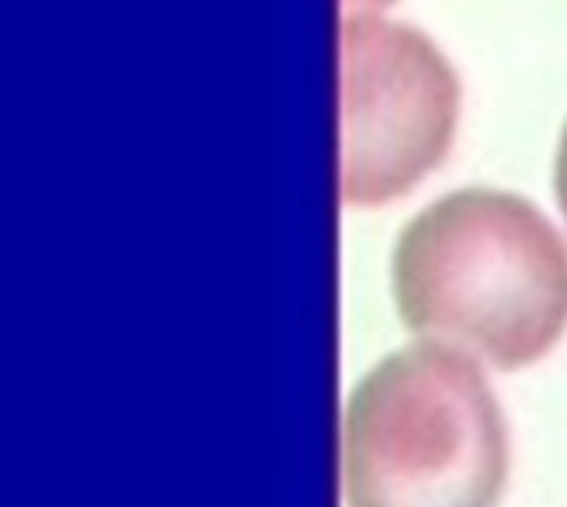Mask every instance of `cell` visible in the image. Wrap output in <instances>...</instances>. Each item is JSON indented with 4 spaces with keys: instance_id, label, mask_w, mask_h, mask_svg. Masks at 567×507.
<instances>
[{
    "instance_id": "cell-1",
    "label": "cell",
    "mask_w": 567,
    "mask_h": 507,
    "mask_svg": "<svg viewBox=\"0 0 567 507\" xmlns=\"http://www.w3.org/2000/svg\"><path fill=\"white\" fill-rule=\"evenodd\" d=\"M392 296L415 335L515 372L565 335L567 246L518 193L468 186L402 229Z\"/></svg>"
},
{
    "instance_id": "cell-2",
    "label": "cell",
    "mask_w": 567,
    "mask_h": 507,
    "mask_svg": "<svg viewBox=\"0 0 567 507\" xmlns=\"http://www.w3.org/2000/svg\"><path fill=\"white\" fill-rule=\"evenodd\" d=\"M508 428L475 359L445 342L385 355L342 415L349 507H498Z\"/></svg>"
},
{
    "instance_id": "cell-3",
    "label": "cell",
    "mask_w": 567,
    "mask_h": 507,
    "mask_svg": "<svg viewBox=\"0 0 567 507\" xmlns=\"http://www.w3.org/2000/svg\"><path fill=\"white\" fill-rule=\"evenodd\" d=\"M339 80V196L346 206H385L449 156L458 76L422 30L379 13H346Z\"/></svg>"
},
{
    "instance_id": "cell-4",
    "label": "cell",
    "mask_w": 567,
    "mask_h": 507,
    "mask_svg": "<svg viewBox=\"0 0 567 507\" xmlns=\"http://www.w3.org/2000/svg\"><path fill=\"white\" fill-rule=\"evenodd\" d=\"M555 189H558V203L567 219V126L561 133V146H558V159H555Z\"/></svg>"
},
{
    "instance_id": "cell-5",
    "label": "cell",
    "mask_w": 567,
    "mask_h": 507,
    "mask_svg": "<svg viewBox=\"0 0 567 507\" xmlns=\"http://www.w3.org/2000/svg\"><path fill=\"white\" fill-rule=\"evenodd\" d=\"M392 0H342L346 13H379L382 7H389Z\"/></svg>"
}]
</instances>
